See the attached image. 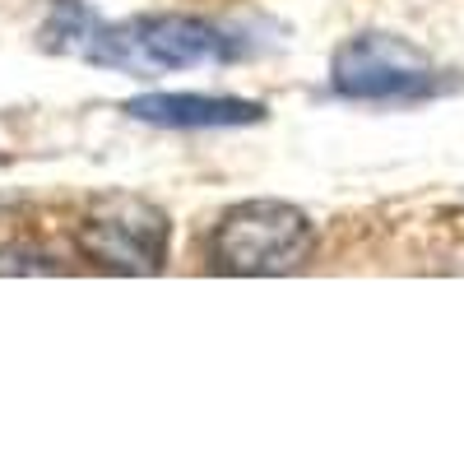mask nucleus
<instances>
[{
    "mask_svg": "<svg viewBox=\"0 0 464 464\" xmlns=\"http://www.w3.org/2000/svg\"><path fill=\"white\" fill-rule=\"evenodd\" d=\"M316 251V223L288 200L232 205L209 232V265L232 279L293 275Z\"/></svg>",
    "mask_w": 464,
    "mask_h": 464,
    "instance_id": "obj_1",
    "label": "nucleus"
},
{
    "mask_svg": "<svg viewBox=\"0 0 464 464\" xmlns=\"http://www.w3.org/2000/svg\"><path fill=\"white\" fill-rule=\"evenodd\" d=\"M330 84L353 102H428L459 89V74L437 70L413 43L395 33H358L334 52Z\"/></svg>",
    "mask_w": 464,
    "mask_h": 464,
    "instance_id": "obj_2",
    "label": "nucleus"
},
{
    "mask_svg": "<svg viewBox=\"0 0 464 464\" xmlns=\"http://www.w3.org/2000/svg\"><path fill=\"white\" fill-rule=\"evenodd\" d=\"M172 223L140 196H102L80 223V251L107 275H159L168 265Z\"/></svg>",
    "mask_w": 464,
    "mask_h": 464,
    "instance_id": "obj_3",
    "label": "nucleus"
},
{
    "mask_svg": "<svg viewBox=\"0 0 464 464\" xmlns=\"http://www.w3.org/2000/svg\"><path fill=\"white\" fill-rule=\"evenodd\" d=\"M237 56V37L190 14H140L130 24H116V70H190L227 65Z\"/></svg>",
    "mask_w": 464,
    "mask_h": 464,
    "instance_id": "obj_4",
    "label": "nucleus"
},
{
    "mask_svg": "<svg viewBox=\"0 0 464 464\" xmlns=\"http://www.w3.org/2000/svg\"><path fill=\"white\" fill-rule=\"evenodd\" d=\"M130 121L168 126V130H227V126H260L265 107L251 98H218V93H140L121 107Z\"/></svg>",
    "mask_w": 464,
    "mask_h": 464,
    "instance_id": "obj_5",
    "label": "nucleus"
},
{
    "mask_svg": "<svg viewBox=\"0 0 464 464\" xmlns=\"http://www.w3.org/2000/svg\"><path fill=\"white\" fill-rule=\"evenodd\" d=\"M37 37H43V52L116 65V24H102L84 0H56Z\"/></svg>",
    "mask_w": 464,
    "mask_h": 464,
    "instance_id": "obj_6",
    "label": "nucleus"
}]
</instances>
